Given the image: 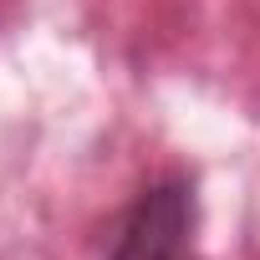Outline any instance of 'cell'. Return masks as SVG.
Segmentation results:
<instances>
[{"mask_svg":"<svg viewBox=\"0 0 260 260\" xmlns=\"http://www.w3.org/2000/svg\"><path fill=\"white\" fill-rule=\"evenodd\" d=\"M194 224H199L194 184L184 174H164L122 214L107 260H204Z\"/></svg>","mask_w":260,"mask_h":260,"instance_id":"1","label":"cell"}]
</instances>
